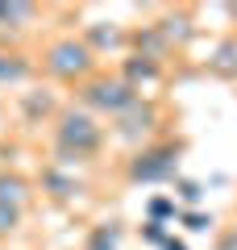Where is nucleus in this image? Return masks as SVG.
<instances>
[{
	"instance_id": "1",
	"label": "nucleus",
	"mask_w": 237,
	"mask_h": 250,
	"mask_svg": "<svg viewBox=\"0 0 237 250\" xmlns=\"http://www.w3.org/2000/svg\"><path fill=\"white\" fill-rule=\"evenodd\" d=\"M50 146L54 159L67 163V167H88L104 154L108 146V125L100 117H92L88 108L79 104H62L59 117L50 121Z\"/></svg>"
},
{
	"instance_id": "2",
	"label": "nucleus",
	"mask_w": 237,
	"mask_h": 250,
	"mask_svg": "<svg viewBox=\"0 0 237 250\" xmlns=\"http://www.w3.org/2000/svg\"><path fill=\"white\" fill-rule=\"evenodd\" d=\"M34 67L50 83H59V88H83V83L100 71V59L83 46L79 34H59V38H50V42L42 46V54H38Z\"/></svg>"
},
{
	"instance_id": "3",
	"label": "nucleus",
	"mask_w": 237,
	"mask_h": 250,
	"mask_svg": "<svg viewBox=\"0 0 237 250\" xmlns=\"http://www.w3.org/2000/svg\"><path fill=\"white\" fill-rule=\"evenodd\" d=\"M187 142L183 138H154V142L138 146L121 159V179L133 188L141 184H167V179H179V163H183Z\"/></svg>"
},
{
	"instance_id": "4",
	"label": "nucleus",
	"mask_w": 237,
	"mask_h": 250,
	"mask_svg": "<svg viewBox=\"0 0 237 250\" xmlns=\"http://www.w3.org/2000/svg\"><path fill=\"white\" fill-rule=\"evenodd\" d=\"M133 100H141V96H133L129 83H125L117 71H104V67H100V71L92 75L83 88H75V104H79V108H88V113L100 117V121H113V117H121L125 108L133 104Z\"/></svg>"
},
{
	"instance_id": "5",
	"label": "nucleus",
	"mask_w": 237,
	"mask_h": 250,
	"mask_svg": "<svg viewBox=\"0 0 237 250\" xmlns=\"http://www.w3.org/2000/svg\"><path fill=\"white\" fill-rule=\"evenodd\" d=\"M162 121H167L162 104L141 96V100H133L121 117H113V121H108V138H113V142H121V146H129V150H138V146L162 138Z\"/></svg>"
},
{
	"instance_id": "6",
	"label": "nucleus",
	"mask_w": 237,
	"mask_h": 250,
	"mask_svg": "<svg viewBox=\"0 0 237 250\" xmlns=\"http://www.w3.org/2000/svg\"><path fill=\"white\" fill-rule=\"evenodd\" d=\"M117 75L129 83L133 96L154 100V92L167 83V62H154V59H141V54H129V50H125L121 59H117Z\"/></svg>"
},
{
	"instance_id": "7",
	"label": "nucleus",
	"mask_w": 237,
	"mask_h": 250,
	"mask_svg": "<svg viewBox=\"0 0 237 250\" xmlns=\"http://www.w3.org/2000/svg\"><path fill=\"white\" fill-rule=\"evenodd\" d=\"M38 188H42V196L54 200V205H75V200L88 192V184L79 179V167H67V163H59V159H50L42 167Z\"/></svg>"
},
{
	"instance_id": "8",
	"label": "nucleus",
	"mask_w": 237,
	"mask_h": 250,
	"mask_svg": "<svg viewBox=\"0 0 237 250\" xmlns=\"http://www.w3.org/2000/svg\"><path fill=\"white\" fill-rule=\"evenodd\" d=\"M79 38L96 59H121L129 50V29L121 21H92V25L79 29Z\"/></svg>"
},
{
	"instance_id": "9",
	"label": "nucleus",
	"mask_w": 237,
	"mask_h": 250,
	"mask_svg": "<svg viewBox=\"0 0 237 250\" xmlns=\"http://www.w3.org/2000/svg\"><path fill=\"white\" fill-rule=\"evenodd\" d=\"M150 25H154V34L162 38V42H167L171 54H183L187 46H192V38H196V17L183 4H179V9H162Z\"/></svg>"
},
{
	"instance_id": "10",
	"label": "nucleus",
	"mask_w": 237,
	"mask_h": 250,
	"mask_svg": "<svg viewBox=\"0 0 237 250\" xmlns=\"http://www.w3.org/2000/svg\"><path fill=\"white\" fill-rule=\"evenodd\" d=\"M34 184H29L21 171H13V167H0V208H13V213H21L25 217L29 213V205H34Z\"/></svg>"
},
{
	"instance_id": "11",
	"label": "nucleus",
	"mask_w": 237,
	"mask_h": 250,
	"mask_svg": "<svg viewBox=\"0 0 237 250\" xmlns=\"http://www.w3.org/2000/svg\"><path fill=\"white\" fill-rule=\"evenodd\" d=\"M204 71L212 80H225V83H237V34H225L217 46H212L208 62H204Z\"/></svg>"
},
{
	"instance_id": "12",
	"label": "nucleus",
	"mask_w": 237,
	"mask_h": 250,
	"mask_svg": "<svg viewBox=\"0 0 237 250\" xmlns=\"http://www.w3.org/2000/svg\"><path fill=\"white\" fill-rule=\"evenodd\" d=\"M17 104H21V117H25L29 125H42V121L50 125L54 117H59V108H62V104H59V100H54L46 88H29V92H21Z\"/></svg>"
},
{
	"instance_id": "13",
	"label": "nucleus",
	"mask_w": 237,
	"mask_h": 250,
	"mask_svg": "<svg viewBox=\"0 0 237 250\" xmlns=\"http://www.w3.org/2000/svg\"><path fill=\"white\" fill-rule=\"evenodd\" d=\"M125 242V225L121 221H100L88 229V238H83V250H121Z\"/></svg>"
},
{
	"instance_id": "14",
	"label": "nucleus",
	"mask_w": 237,
	"mask_h": 250,
	"mask_svg": "<svg viewBox=\"0 0 237 250\" xmlns=\"http://www.w3.org/2000/svg\"><path fill=\"white\" fill-rule=\"evenodd\" d=\"M146 221L175 225V221H179V205H175V196H154V200L146 205Z\"/></svg>"
},
{
	"instance_id": "15",
	"label": "nucleus",
	"mask_w": 237,
	"mask_h": 250,
	"mask_svg": "<svg viewBox=\"0 0 237 250\" xmlns=\"http://www.w3.org/2000/svg\"><path fill=\"white\" fill-rule=\"evenodd\" d=\"M179 225H183L187 233H208L212 225V213H204V208H179Z\"/></svg>"
},
{
	"instance_id": "16",
	"label": "nucleus",
	"mask_w": 237,
	"mask_h": 250,
	"mask_svg": "<svg viewBox=\"0 0 237 250\" xmlns=\"http://www.w3.org/2000/svg\"><path fill=\"white\" fill-rule=\"evenodd\" d=\"M171 196H175V205L179 200H183V205H200V184H196V179H175V192H171Z\"/></svg>"
},
{
	"instance_id": "17",
	"label": "nucleus",
	"mask_w": 237,
	"mask_h": 250,
	"mask_svg": "<svg viewBox=\"0 0 237 250\" xmlns=\"http://www.w3.org/2000/svg\"><path fill=\"white\" fill-rule=\"evenodd\" d=\"M21 221H25L21 213H13V208H0V242H9L13 233L21 229Z\"/></svg>"
},
{
	"instance_id": "18",
	"label": "nucleus",
	"mask_w": 237,
	"mask_h": 250,
	"mask_svg": "<svg viewBox=\"0 0 237 250\" xmlns=\"http://www.w3.org/2000/svg\"><path fill=\"white\" fill-rule=\"evenodd\" d=\"M141 238H146L150 246H162V242L171 238V225H158V221H141Z\"/></svg>"
},
{
	"instance_id": "19",
	"label": "nucleus",
	"mask_w": 237,
	"mask_h": 250,
	"mask_svg": "<svg viewBox=\"0 0 237 250\" xmlns=\"http://www.w3.org/2000/svg\"><path fill=\"white\" fill-rule=\"evenodd\" d=\"M217 250H237V225H225L217 233Z\"/></svg>"
},
{
	"instance_id": "20",
	"label": "nucleus",
	"mask_w": 237,
	"mask_h": 250,
	"mask_svg": "<svg viewBox=\"0 0 237 250\" xmlns=\"http://www.w3.org/2000/svg\"><path fill=\"white\" fill-rule=\"evenodd\" d=\"M158 250H187V242H175V238H167V242H162Z\"/></svg>"
},
{
	"instance_id": "21",
	"label": "nucleus",
	"mask_w": 237,
	"mask_h": 250,
	"mask_svg": "<svg viewBox=\"0 0 237 250\" xmlns=\"http://www.w3.org/2000/svg\"><path fill=\"white\" fill-rule=\"evenodd\" d=\"M225 13H229V21H233V34H237V4H225Z\"/></svg>"
}]
</instances>
